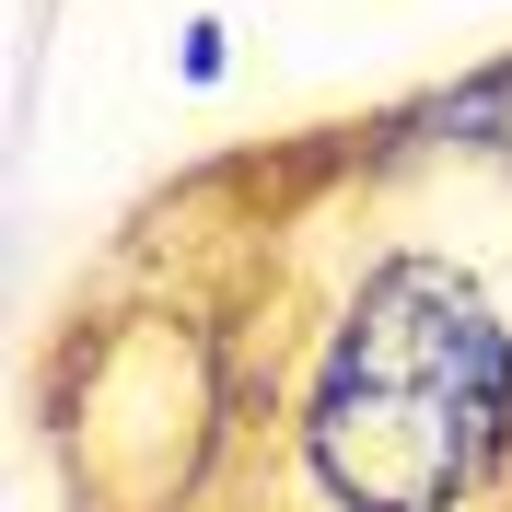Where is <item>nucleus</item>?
<instances>
[{"label": "nucleus", "mask_w": 512, "mask_h": 512, "mask_svg": "<svg viewBox=\"0 0 512 512\" xmlns=\"http://www.w3.org/2000/svg\"><path fill=\"white\" fill-rule=\"evenodd\" d=\"M512 454V326L454 256H384L326 338L303 466L338 512H466Z\"/></svg>", "instance_id": "1"}, {"label": "nucleus", "mask_w": 512, "mask_h": 512, "mask_svg": "<svg viewBox=\"0 0 512 512\" xmlns=\"http://www.w3.org/2000/svg\"><path fill=\"white\" fill-rule=\"evenodd\" d=\"M431 128H454V140H489V152H512V70H489V82H466V94L431 105Z\"/></svg>", "instance_id": "2"}]
</instances>
